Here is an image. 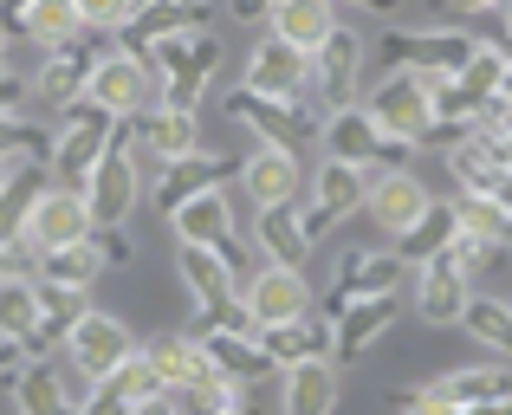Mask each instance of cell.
I'll return each mask as SVG.
<instances>
[{
    "mask_svg": "<svg viewBox=\"0 0 512 415\" xmlns=\"http://www.w3.org/2000/svg\"><path fill=\"white\" fill-rule=\"evenodd\" d=\"M150 72H156V104H175V111H201V98H208L214 72H221L227 46L214 39V26H195V33H169L156 39L150 52Z\"/></svg>",
    "mask_w": 512,
    "mask_h": 415,
    "instance_id": "6da1fadb",
    "label": "cell"
},
{
    "mask_svg": "<svg viewBox=\"0 0 512 415\" xmlns=\"http://www.w3.org/2000/svg\"><path fill=\"white\" fill-rule=\"evenodd\" d=\"M389 409H512V364H467L441 370L422 390H396Z\"/></svg>",
    "mask_w": 512,
    "mask_h": 415,
    "instance_id": "7a4b0ae2",
    "label": "cell"
},
{
    "mask_svg": "<svg viewBox=\"0 0 512 415\" xmlns=\"http://www.w3.org/2000/svg\"><path fill=\"white\" fill-rule=\"evenodd\" d=\"M312 78H305V104H312L318 117L338 111V104H357V85H363V65H370V39L350 33V26L338 20L325 39H318L312 52Z\"/></svg>",
    "mask_w": 512,
    "mask_h": 415,
    "instance_id": "3957f363",
    "label": "cell"
},
{
    "mask_svg": "<svg viewBox=\"0 0 512 415\" xmlns=\"http://www.w3.org/2000/svg\"><path fill=\"white\" fill-rule=\"evenodd\" d=\"M318 143H325V156L357 163V169H396V163H409V156H415V143L389 137L363 104H338V111L318 117Z\"/></svg>",
    "mask_w": 512,
    "mask_h": 415,
    "instance_id": "277c9868",
    "label": "cell"
},
{
    "mask_svg": "<svg viewBox=\"0 0 512 415\" xmlns=\"http://www.w3.org/2000/svg\"><path fill=\"white\" fill-rule=\"evenodd\" d=\"M78 195H85V208H91V227L98 221H130V214H137V202H143V156L130 150L124 124H117V137L104 143L98 163L85 169Z\"/></svg>",
    "mask_w": 512,
    "mask_h": 415,
    "instance_id": "5b68a950",
    "label": "cell"
},
{
    "mask_svg": "<svg viewBox=\"0 0 512 415\" xmlns=\"http://www.w3.org/2000/svg\"><path fill=\"white\" fill-rule=\"evenodd\" d=\"M227 117L253 143H273V150H305L318 137V111L305 98H266V91H247V85L227 98Z\"/></svg>",
    "mask_w": 512,
    "mask_h": 415,
    "instance_id": "8992f818",
    "label": "cell"
},
{
    "mask_svg": "<svg viewBox=\"0 0 512 415\" xmlns=\"http://www.w3.org/2000/svg\"><path fill=\"white\" fill-rule=\"evenodd\" d=\"M117 124H124V117L98 111L91 98H72V104L59 111V137L46 143V169H52L59 182H85V169L104 156V143L117 137Z\"/></svg>",
    "mask_w": 512,
    "mask_h": 415,
    "instance_id": "52a82bcc",
    "label": "cell"
},
{
    "mask_svg": "<svg viewBox=\"0 0 512 415\" xmlns=\"http://www.w3.org/2000/svg\"><path fill=\"white\" fill-rule=\"evenodd\" d=\"M376 52H383L389 65H409V72L454 78L467 65V52H474V33H467V26H389Z\"/></svg>",
    "mask_w": 512,
    "mask_h": 415,
    "instance_id": "ba28073f",
    "label": "cell"
},
{
    "mask_svg": "<svg viewBox=\"0 0 512 415\" xmlns=\"http://www.w3.org/2000/svg\"><path fill=\"white\" fill-rule=\"evenodd\" d=\"M363 111L402 143H422V130L435 124V98H428V72H409V65H389L383 78L370 85Z\"/></svg>",
    "mask_w": 512,
    "mask_h": 415,
    "instance_id": "9c48e42d",
    "label": "cell"
},
{
    "mask_svg": "<svg viewBox=\"0 0 512 415\" xmlns=\"http://www.w3.org/2000/svg\"><path fill=\"white\" fill-rule=\"evenodd\" d=\"M85 98L98 104V111H111V117H137L143 104H156L150 59H143V52H124V46L98 52V59H91V72H85Z\"/></svg>",
    "mask_w": 512,
    "mask_h": 415,
    "instance_id": "30bf717a",
    "label": "cell"
},
{
    "mask_svg": "<svg viewBox=\"0 0 512 415\" xmlns=\"http://www.w3.org/2000/svg\"><path fill=\"white\" fill-rule=\"evenodd\" d=\"M91 234V208L78 195V182H46L26 208V227H20V247L26 253H46V247H72V240Z\"/></svg>",
    "mask_w": 512,
    "mask_h": 415,
    "instance_id": "8fae6325",
    "label": "cell"
},
{
    "mask_svg": "<svg viewBox=\"0 0 512 415\" xmlns=\"http://www.w3.org/2000/svg\"><path fill=\"white\" fill-rule=\"evenodd\" d=\"M59 351L72 357L78 370H91V383L104 377V370H117L130 351H137V331L124 325L117 312H98V305H85V312L65 325V338H59Z\"/></svg>",
    "mask_w": 512,
    "mask_h": 415,
    "instance_id": "7c38bea8",
    "label": "cell"
},
{
    "mask_svg": "<svg viewBox=\"0 0 512 415\" xmlns=\"http://www.w3.org/2000/svg\"><path fill=\"white\" fill-rule=\"evenodd\" d=\"M363 182H370V169H357V163H338V156H325V169L312 176V202L299 208V227H305V240H325L338 221H350V214L363 208Z\"/></svg>",
    "mask_w": 512,
    "mask_h": 415,
    "instance_id": "4fadbf2b",
    "label": "cell"
},
{
    "mask_svg": "<svg viewBox=\"0 0 512 415\" xmlns=\"http://www.w3.org/2000/svg\"><path fill=\"white\" fill-rule=\"evenodd\" d=\"M240 305H247L253 325H279V318H299L312 312V279H305V266H279L266 260L253 279H240Z\"/></svg>",
    "mask_w": 512,
    "mask_h": 415,
    "instance_id": "5bb4252c",
    "label": "cell"
},
{
    "mask_svg": "<svg viewBox=\"0 0 512 415\" xmlns=\"http://www.w3.org/2000/svg\"><path fill=\"white\" fill-rule=\"evenodd\" d=\"M124 137L137 156H150L156 169L188 156L201 143V111H175V104H143L137 117H124Z\"/></svg>",
    "mask_w": 512,
    "mask_h": 415,
    "instance_id": "9a60e30c",
    "label": "cell"
},
{
    "mask_svg": "<svg viewBox=\"0 0 512 415\" xmlns=\"http://www.w3.org/2000/svg\"><path fill=\"white\" fill-rule=\"evenodd\" d=\"M234 176H240V156H227V150H188V156H175V163L156 169V189H150V202L156 208H175V202H188V195H201V189H234Z\"/></svg>",
    "mask_w": 512,
    "mask_h": 415,
    "instance_id": "2e32d148",
    "label": "cell"
},
{
    "mask_svg": "<svg viewBox=\"0 0 512 415\" xmlns=\"http://www.w3.org/2000/svg\"><path fill=\"white\" fill-rule=\"evenodd\" d=\"M428 202H435V195L422 189V176H415L409 163H396V169H370V182H363V208H357V214H370V221L383 227L389 240H396Z\"/></svg>",
    "mask_w": 512,
    "mask_h": 415,
    "instance_id": "e0dca14e",
    "label": "cell"
},
{
    "mask_svg": "<svg viewBox=\"0 0 512 415\" xmlns=\"http://www.w3.org/2000/svg\"><path fill=\"white\" fill-rule=\"evenodd\" d=\"M396 292H376V299H350L331 312V357L338 364H357V357H370L376 344L389 338V325H396Z\"/></svg>",
    "mask_w": 512,
    "mask_h": 415,
    "instance_id": "ac0fdd59",
    "label": "cell"
},
{
    "mask_svg": "<svg viewBox=\"0 0 512 415\" xmlns=\"http://www.w3.org/2000/svg\"><path fill=\"white\" fill-rule=\"evenodd\" d=\"M214 20V7L208 0H137L130 7V20L117 26V46L124 52H150L156 39H169V33H195V26H208Z\"/></svg>",
    "mask_w": 512,
    "mask_h": 415,
    "instance_id": "d6986e66",
    "label": "cell"
},
{
    "mask_svg": "<svg viewBox=\"0 0 512 415\" xmlns=\"http://www.w3.org/2000/svg\"><path fill=\"white\" fill-rule=\"evenodd\" d=\"M91 39L78 33V39H65V46H46L39 52V72L26 78V91H33L46 111H65L72 98H85V72H91Z\"/></svg>",
    "mask_w": 512,
    "mask_h": 415,
    "instance_id": "ffe728a7",
    "label": "cell"
},
{
    "mask_svg": "<svg viewBox=\"0 0 512 415\" xmlns=\"http://www.w3.org/2000/svg\"><path fill=\"white\" fill-rule=\"evenodd\" d=\"M273 377H279V409L286 415H325L344 396L338 357H299V364H279Z\"/></svg>",
    "mask_w": 512,
    "mask_h": 415,
    "instance_id": "44dd1931",
    "label": "cell"
},
{
    "mask_svg": "<svg viewBox=\"0 0 512 415\" xmlns=\"http://www.w3.org/2000/svg\"><path fill=\"white\" fill-rule=\"evenodd\" d=\"M175 279L195 299V312H214V305H227L240 292V279L221 260V247H201V240H175Z\"/></svg>",
    "mask_w": 512,
    "mask_h": 415,
    "instance_id": "7402d4cb",
    "label": "cell"
},
{
    "mask_svg": "<svg viewBox=\"0 0 512 415\" xmlns=\"http://www.w3.org/2000/svg\"><path fill=\"white\" fill-rule=\"evenodd\" d=\"M234 189L247 195L253 208L299 202V150H273V143H260L253 156H240V176H234Z\"/></svg>",
    "mask_w": 512,
    "mask_h": 415,
    "instance_id": "603a6c76",
    "label": "cell"
},
{
    "mask_svg": "<svg viewBox=\"0 0 512 415\" xmlns=\"http://www.w3.org/2000/svg\"><path fill=\"white\" fill-rule=\"evenodd\" d=\"M305 78H312V59H305L299 46H286V39L266 33L260 46L247 52V78H240V85L266 91V98H305Z\"/></svg>",
    "mask_w": 512,
    "mask_h": 415,
    "instance_id": "cb8c5ba5",
    "label": "cell"
},
{
    "mask_svg": "<svg viewBox=\"0 0 512 415\" xmlns=\"http://www.w3.org/2000/svg\"><path fill=\"white\" fill-rule=\"evenodd\" d=\"M461 305H467V273H454L448 253L415 260V312H422V325H435V331L461 325Z\"/></svg>",
    "mask_w": 512,
    "mask_h": 415,
    "instance_id": "d4e9b609",
    "label": "cell"
},
{
    "mask_svg": "<svg viewBox=\"0 0 512 415\" xmlns=\"http://www.w3.org/2000/svg\"><path fill=\"white\" fill-rule=\"evenodd\" d=\"M163 403H169V390H163V377L150 370L143 351H130L117 370H104V377L91 383V409H163Z\"/></svg>",
    "mask_w": 512,
    "mask_h": 415,
    "instance_id": "484cf974",
    "label": "cell"
},
{
    "mask_svg": "<svg viewBox=\"0 0 512 415\" xmlns=\"http://www.w3.org/2000/svg\"><path fill=\"white\" fill-rule=\"evenodd\" d=\"M201 351H208V364L214 370H227V377H234V383H247V390H253V383H266V377H273V351H266V344H260V331H221V325H201Z\"/></svg>",
    "mask_w": 512,
    "mask_h": 415,
    "instance_id": "4316f807",
    "label": "cell"
},
{
    "mask_svg": "<svg viewBox=\"0 0 512 415\" xmlns=\"http://www.w3.org/2000/svg\"><path fill=\"white\" fill-rule=\"evenodd\" d=\"M169 227L175 240H201V247H221L227 234H240V208H234V189H201L188 202L169 208Z\"/></svg>",
    "mask_w": 512,
    "mask_h": 415,
    "instance_id": "83f0119b",
    "label": "cell"
},
{
    "mask_svg": "<svg viewBox=\"0 0 512 415\" xmlns=\"http://www.w3.org/2000/svg\"><path fill=\"white\" fill-rule=\"evenodd\" d=\"M396 286H402V260H396V253H363V247H350L344 260H338V279H331L325 312H338V305H350V299L396 292Z\"/></svg>",
    "mask_w": 512,
    "mask_h": 415,
    "instance_id": "f1b7e54d",
    "label": "cell"
},
{
    "mask_svg": "<svg viewBox=\"0 0 512 415\" xmlns=\"http://www.w3.org/2000/svg\"><path fill=\"white\" fill-rule=\"evenodd\" d=\"M39 318L46 305H39L33 273H7L0 279V338L20 344V357H39Z\"/></svg>",
    "mask_w": 512,
    "mask_h": 415,
    "instance_id": "f546056e",
    "label": "cell"
},
{
    "mask_svg": "<svg viewBox=\"0 0 512 415\" xmlns=\"http://www.w3.org/2000/svg\"><path fill=\"white\" fill-rule=\"evenodd\" d=\"M260 344L273 351V364H299V357H331V312H299L279 318V325H260Z\"/></svg>",
    "mask_w": 512,
    "mask_h": 415,
    "instance_id": "4dcf8cb0",
    "label": "cell"
},
{
    "mask_svg": "<svg viewBox=\"0 0 512 415\" xmlns=\"http://www.w3.org/2000/svg\"><path fill=\"white\" fill-rule=\"evenodd\" d=\"M331 26H338V0H273L266 7V33L299 46V52H312Z\"/></svg>",
    "mask_w": 512,
    "mask_h": 415,
    "instance_id": "1f68e13d",
    "label": "cell"
},
{
    "mask_svg": "<svg viewBox=\"0 0 512 415\" xmlns=\"http://www.w3.org/2000/svg\"><path fill=\"white\" fill-rule=\"evenodd\" d=\"M137 351L150 357V370L163 377V390H188L201 370H214L195 331H156V338H150V344H137Z\"/></svg>",
    "mask_w": 512,
    "mask_h": 415,
    "instance_id": "d6a6232c",
    "label": "cell"
},
{
    "mask_svg": "<svg viewBox=\"0 0 512 415\" xmlns=\"http://www.w3.org/2000/svg\"><path fill=\"white\" fill-rule=\"evenodd\" d=\"M85 33V20H78V7L72 0H26L20 7V20H13V39L20 46H65V39H78Z\"/></svg>",
    "mask_w": 512,
    "mask_h": 415,
    "instance_id": "836d02e7",
    "label": "cell"
},
{
    "mask_svg": "<svg viewBox=\"0 0 512 415\" xmlns=\"http://www.w3.org/2000/svg\"><path fill=\"white\" fill-rule=\"evenodd\" d=\"M253 234H260V253H266V260H279V266H305V253H312V240H305V227H299V202L260 208Z\"/></svg>",
    "mask_w": 512,
    "mask_h": 415,
    "instance_id": "e575fe53",
    "label": "cell"
},
{
    "mask_svg": "<svg viewBox=\"0 0 512 415\" xmlns=\"http://www.w3.org/2000/svg\"><path fill=\"white\" fill-rule=\"evenodd\" d=\"M33 279H46V286H72V292H91L104 279L98 253H91V240H72V247H46L33 253Z\"/></svg>",
    "mask_w": 512,
    "mask_h": 415,
    "instance_id": "d590c367",
    "label": "cell"
},
{
    "mask_svg": "<svg viewBox=\"0 0 512 415\" xmlns=\"http://www.w3.org/2000/svg\"><path fill=\"white\" fill-rule=\"evenodd\" d=\"M448 234H454V202H428V208H422V214H415V221L396 234V260H402V266L428 260V253L448 247Z\"/></svg>",
    "mask_w": 512,
    "mask_h": 415,
    "instance_id": "8d00e7d4",
    "label": "cell"
},
{
    "mask_svg": "<svg viewBox=\"0 0 512 415\" xmlns=\"http://www.w3.org/2000/svg\"><path fill=\"white\" fill-rule=\"evenodd\" d=\"M461 331H467L474 344H487V351H500L506 364H512V305H506V299H474V292H467Z\"/></svg>",
    "mask_w": 512,
    "mask_h": 415,
    "instance_id": "74e56055",
    "label": "cell"
},
{
    "mask_svg": "<svg viewBox=\"0 0 512 415\" xmlns=\"http://www.w3.org/2000/svg\"><path fill=\"white\" fill-rule=\"evenodd\" d=\"M454 221L474 227V234L500 240V247H512V208L493 202V195H474V189H454Z\"/></svg>",
    "mask_w": 512,
    "mask_h": 415,
    "instance_id": "f35d334b",
    "label": "cell"
},
{
    "mask_svg": "<svg viewBox=\"0 0 512 415\" xmlns=\"http://www.w3.org/2000/svg\"><path fill=\"white\" fill-rule=\"evenodd\" d=\"M441 253H448V266H454V273H467V279H480V273H487V266L493 260H500V240H487V234H474V227H461V221H454V234H448V247H441Z\"/></svg>",
    "mask_w": 512,
    "mask_h": 415,
    "instance_id": "ab89813d",
    "label": "cell"
},
{
    "mask_svg": "<svg viewBox=\"0 0 512 415\" xmlns=\"http://www.w3.org/2000/svg\"><path fill=\"white\" fill-rule=\"evenodd\" d=\"M46 364H52V383H59V403L65 409H91V370H78L59 344L46 351Z\"/></svg>",
    "mask_w": 512,
    "mask_h": 415,
    "instance_id": "60d3db41",
    "label": "cell"
},
{
    "mask_svg": "<svg viewBox=\"0 0 512 415\" xmlns=\"http://www.w3.org/2000/svg\"><path fill=\"white\" fill-rule=\"evenodd\" d=\"M26 156H46V137H39L20 111L0 117V163H26Z\"/></svg>",
    "mask_w": 512,
    "mask_h": 415,
    "instance_id": "b9f144b4",
    "label": "cell"
},
{
    "mask_svg": "<svg viewBox=\"0 0 512 415\" xmlns=\"http://www.w3.org/2000/svg\"><path fill=\"white\" fill-rule=\"evenodd\" d=\"M72 7H78V20H85V33H117L137 0H72Z\"/></svg>",
    "mask_w": 512,
    "mask_h": 415,
    "instance_id": "7bdbcfd3",
    "label": "cell"
},
{
    "mask_svg": "<svg viewBox=\"0 0 512 415\" xmlns=\"http://www.w3.org/2000/svg\"><path fill=\"white\" fill-rule=\"evenodd\" d=\"M448 13H506L512 0H441Z\"/></svg>",
    "mask_w": 512,
    "mask_h": 415,
    "instance_id": "ee69618b",
    "label": "cell"
},
{
    "mask_svg": "<svg viewBox=\"0 0 512 415\" xmlns=\"http://www.w3.org/2000/svg\"><path fill=\"white\" fill-rule=\"evenodd\" d=\"M266 7L273 0H234V20H266Z\"/></svg>",
    "mask_w": 512,
    "mask_h": 415,
    "instance_id": "f6af8a7d",
    "label": "cell"
},
{
    "mask_svg": "<svg viewBox=\"0 0 512 415\" xmlns=\"http://www.w3.org/2000/svg\"><path fill=\"white\" fill-rule=\"evenodd\" d=\"M20 7L26 0H0V26H7V33H13V20H20Z\"/></svg>",
    "mask_w": 512,
    "mask_h": 415,
    "instance_id": "bcb514c9",
    "label": "cell"
},
{
    "mask_svg": "<svg viewBox=\"0 0 512 415\" xmlns=\"http://www.w3.org/2000/svg\"><path fill=\"white\" fill-rule=\"evenodd\" d=\"M13 46H20V39H13L7 26H0V65H13Z\"/></svg>",
    "mask_w": 512,
    "mask_h": 415,
    "instance_id": "7dc6e473",
    "label": "cell"
},
{
    "mask_svg": "<svg viewBox=\"0 0 512 415\" xmlns=\"http://www.w3.org/2000/svg\"><path fill=\"white\" fill-rule=\"evenodd\" d=\"M500 33H506V39H512V7H506V13H500Z\"/></svg>",
    "mask_w": 512,
    "mask_h": 415,
    "instance_id": "c3c4849f",
    "label": "cell"
},
{
    "mask_svg": "<svg viewBox=\"0 0 512 415\" xmlns=\"http://www.w3.org/2000/svg\"><path fill=\"white\" fill-rule=\"evenodd\" d=\"M0 176H7V163H0Z\"/></svg>",
    "mask_w": 512,
    "mask_h": 415,
    "instance_id": "681fc988",
    "label": "cell"
},
{
    "mask_svg": "<svg viewBox=\"0 0 512 415\" xmlns=\"http://www.w3.org/2000/svg\"><path fill=\"white\" fill-rule=\"evenodd\" d=\"M350 7H357V0H350Z\"/></svg>",
    "mask_w": 512,
    "mask_h": 415,
    "instance_id": "f907efd6",
    "label": "cell"
}]
</instances>
